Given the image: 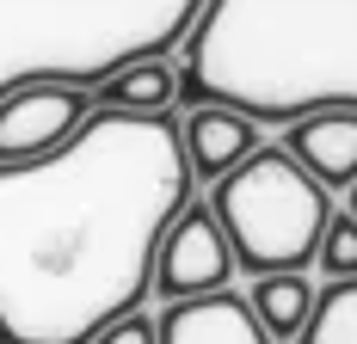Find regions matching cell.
I'll return each instance as SVG.
<instances>
[{"label": "cell", "mask_w": 357, "mask_h": 344, "mask_svg": "<svg viewBox=\"0 0 357 344\" xmlns=\"http://www.w3.org/2000/svg\"><path fill=\"white\" fill-rule=\"evenodd\" d=\"M314 265L326 271V283H351V276H357V215H351V209H345V215L333 209L321 246H314Z\"/></svg>", "instance_id": "7c38bea8"}, {"label": "cell", "mask_w": 357, "mask_h": 344, "mask_svg": "<svg viewBox=\"0 0 357 344\" xmlns=\"http://www.w3.org/2000/svg\"><path fill=\"white\" fill-rule=\"evenodd\" d=\"M93 117V99L74 80H19L0 93V166H25L56 154Z\"/></svg>", "instance_id": "277c9868"}, {"label": "cell", "mask_w": 357, "mask_h": 344, "mask_svg": "<svg viewBox=\"0 0 357 344\" xmlns=\"http://www.w3.org/2000/svg\"><path fill=\"white\" fill-rule=\"evenodd\" d=\"M228 276H234V252H228V240H222L210 203H185L173 215V228L160 234L154 289H148V295H160V302L173 308V302H191V295L228 289Z\"/></svg>", "instance_id": "5b68a950"}, {"label": "cell", "mask_w": 357, "mask_h": 344, "mask_svg": "<svg viewBox=\"0 0 357 344\" xmlns=\"http://www.w3.org/2000/svg\"><path fill=\"white\" fill-rule=\"evenodd\" d=\"M93 344H160V332H154V320H148V313H123V320H111Z\"/></svg>", "instance_id": "4fadbf2b"}, {"label": "cell", "mask_w": 357, "mask_h": 344, "mask_svg": "<svg viewBox=\"0 0 357 344\" xmlns=\"http://www.w3.org/2000/svg\"><path fill=\"white\" fill-rule=\"evenodd\" d=\"M296 344H357V276L351 283H326L314 295V313Z\"/></svg>", "instance_id": "8fae6325"}, {"label": "cell", "mask_w": 357, "mask_h": 344, "mask_svg": "<svg viewBox=\"0 0 357 344\" xmlns=\"http://www.w3.org/2000/svg\"><path fill=\"white\" fill-rule=\"evenodd\" d=\"M351 215H357V185H351Z\"/></svg>", "instance_id": "5bb4252c"}, {"label": "cell", "mask_w": 357, "mask_h": 344, "mask_svg": "<svg viewBox=\"0 0 357 344\" xmlns=\"http://www.w3.org/2000/svg\"><path fill=\"white\" fill-rule=\"evenodd\" d=\"M178 99L228 104L252 123L357 111V0H210Z\"/></svg>", "instance_id": "7a4b0ae2"}, {"label": "cell", "mask_w": 357, "mask_h": 344, "mask_svg": "<svg viewBox=\"0 0 357 344\" xmlns=\"http://www.w3.org/2000/svg\"><path fill=\"white\" fill-rule=\"evenodd\" d=\"M284 154L321 185L326 197H333V191H351L357 185V111H314V117H296Z\"/></svg>", "instance_id": "8992f818"}, {"label": "cell", "mask_w": 357, "mask_h": 344, "mask_svg": "<svg viewBox=\"0 0 357 344\" xmlns=\"http://www.w3.org/2000/svg\"><path fill=\"white\" fill-rule=\"evenodd\" d=\"M252 320L265 326V338H302V326H308V313H314V289H308V276L302 271H284V276H252V295H247Z\"/></svg>", "instance_id": "9c48e42d"}, {"label": "cell", "mask_w": 357, "mask_h": 344, "mask_svg": "<svg viewBox=\"0 0 357 344\" xmlns=\"http://www.w3.org/2000/svg\"><path fill=\"white\" fill-rule=\"evenodd\" d=\"M178 141H185L191 178H228L259 148V123L228 104H191V117L178 123Z\"/></svg>", "instance_id": "ba28073f"}, {"label": "cell", "mask_w": 357, "mask_h": 344, "mask_svg": "<svg viewBox=\"0 0 357 344\" xmlns=\"http://www.w3.org/2000/svg\"><path fill=\"white\" fill-rule=\"evenodd\" d=\"M178 104V68L173 62H130L99 86V111H136V117H160Z\"/></svg>", "instance_id": "30bf717a"}, {"label": "cell", "mask_w": 357, "mask_h": 344, "mask_svg": "<svg viewBox=\"0 0 357 344\" xmlns=\"http://www.w3.org/2000/svg\"><path fill=\"white\" fill-rule=\"evenodd\" d=\"M210 215L234 252V271L284 276L314 265V246L333 221V197L284 148H252L228 178H215Z\"/></svg>", "instance_id": "3957f363"}, {"label": "cell", "mask_w": 357, "mask_h": 344, "mask_svg": "<svg viewBox=\"0 0 357 344\" xmlns=\"http://www.w3.org/2000/svg\"><path fill=\"white\" fill-rule=\"evenodd\" d=\"M154 332H160V344H271L265 326L252 320L247 295H234V289L173 302V308L154 320Z\"/></svg>", "instance_id": "52a82bcc"}, {"label": "cell", "mask_w": 357, "mask_h": 344, "mask_svg": "<svg viewBox=\"0 0 357 344\" xmlns=\"http://www.w3.org/2000/svg\"><path fill=\"white\" fill-rule=\"evenodd\" d=\"M178 117L99 111L56 154L0 166V344H93L142 313L154 252L191 203Z\"/></svg>", "instance_id": "6da1fadb"}]
</instances>
